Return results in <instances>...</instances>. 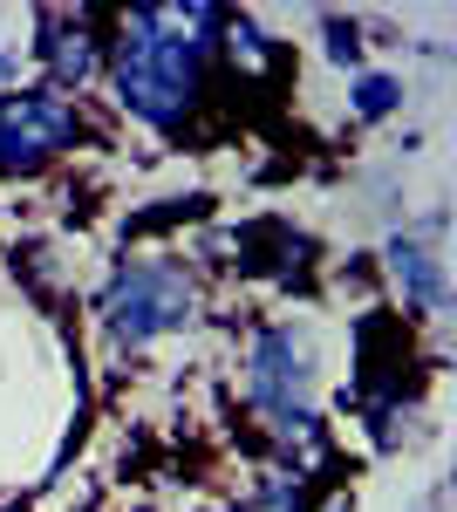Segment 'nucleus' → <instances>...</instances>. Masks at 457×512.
<instances>
[{"mask_svg":"<svg viewBox=\"0 0 457 512\" xmlns=\"http://www.w3.org/2000/svg\"><path fill=\"white\" fill-rule=\"evenodd\" d=\"M328 55H335L342 69H355V62H362V48H355V28H348V21H328Z\"/></svg>","mask_w":457,"mask_h":512,"instance_id":"nucleus-9","label":"nucleus"},{"mask_svg":"<svg viewBox=\"0 0 457 512\" xmlns=\"http://www.w3.org/2000/svg\"><path fill=\"white\" fill-rule=\"evenodd\" d=\"M7 512H21V506H7Z\"/></svg>","mask_w":457,"mask_h":512,"instance_id":"nucleus-11","label":"nucleus"},{"mask_svg":"<svg viewBox=\"0 0 457 512\" xmlns=\"http://www.w3.org/2000/svg\"><path fill=\"white\" fill-rule=\"evenodd\" d=\"M185 512H205V506H185Z\"/></svg>","mask_w":457,"mask_h":512,"instance_id":"nucleus-10","label":"nucleus"},{"mask_svg":"<svg viewBox=\"0 0 457 512\" xmlns=\"http://www.w3.org/2000/svg\"><path fill=\"white\" fill-rule=\"evenodd\" d=\"M103 55H110V41H103V14H89V7H48L41 14V69L55 82H82L103 69Z\"/></svg>","mask_w":457,"mask_h":512,"instance_id":"nucleus-5","label":"nucleus"},{"mask_svg":"<svg viewBox=\"0 0 457 512\" xmlns=\"http://www.w3.org/2000/svg\"><path fill=\"white\" fill-rule=\"evenodd\" d=\"M82 144V110L55 89H0V171H35Z\"/></svg>","mask_w":457,"mask_h":512,"instance_id":"nucleus-3","label":"nucleus"},{"mask_svg":"<svg viewBox=\"0 0 457 512\" xmlns=\"http://www.w3.org/2000/svg\"><path fill=\"white\" fill-rule=\"evenodd\" d=\"M191 308H198V294H191V274L178 260H130L110 280V294H103V321H110L116 342H130V349L185 328Z\"/></svg>","mask_w":457,"mask_h":512,"instance_id":"nucleus-2","label":"nucleus"},{"mask_svg":"<svg viewBox=\"0 0 457 512\" xmlns=\"http://www.w3.org/2000/svg\"><path fill=\"white\" fill-rule=\"evenodd\" d=\"M219 35L232 41V62H239L246 76H273V69H280V48H273V41L260 35L253 21H246V14H239V21L226 14V28H219Z\"/></svg>","mask_w":457,"mask_h":512,"instance_id":"nucleus-7","label":"nucleus"},{"mask_svg":"<svg viewBox=\"0 0 457 512\" xmlns=\"http://www.w3.org/2000/svg\"><path fill=\"white\" fill-rule=\"evenodd\" d=\"M430 239H437V226H423V233L389 239V274H396V287H403V294L417 301L423 315H430V308H444V267H437Z\"/></svg>","mask_w":457,"mask_h":512,"instance_id":"nucleus-6","label":"nucleus"},{"mask_svg":"<svg viewBox=\"0 0 457 512\" xmlns=\"http://www.w3.org/2000/svg\"><path fill=\"white\" fill-rule=\"evenodd\" d=\"M110 69H116V96L130 117L157 123H185V110L198 103V82H205V41L178 35L157 21V7L123 14V35L110 41Z\"/></svg>","mask_w":457,"mask_h":512,"instance_id":"nucleus-1","label":"nucleus"},{"mask_svg":"<svg viewBox=\"0 0 457 512\" xmlns=\"http://www.w3.org/2000/svg\"><path fill=\"white\" fill-rule=\"evenodd\" d=\"M355 110H362V117H389V110H396V82L389 76H362L355 82Z\"/></svg>","mask_w":457,"mask_h":512,"instance_id":"nucleus-8","label":"nucleus"},{"mask_svg":"<svg viewBox=\"0 0 457 512\" xmlns=\"http://www.w3.org/2000/svg\"><path fill=\"white\" fill-rule=\"evenodd\" d=\"M314 396V335L307 328H260L246 349V403L267 417H294Z\"/></svg>","mask_w":457,"mask_h":512,"instance_id":"nucleus-4","label":"nucleus"}]
</instances>
